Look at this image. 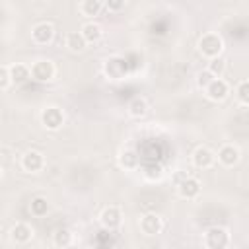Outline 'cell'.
Wrapping results in <instances>:
<instances>
[{
  "mask_svg": "<svg viewBox=\"0 0 249 249\" xmlns=\"http://www.w3.org/2000/svg\"><path fill=\"white\" fill-rule=\"evenodd\" d=\"M198 51L206 58H216L224 51V43H222V39H220L218 33H204L198 39Z\"/></svg>",
  "mask_w": 249,
  "mask_h": 249,
  "instance_id": "cell-1",
  "label": "cell"
},
{
  "mask_svg": "<svg viewBox=\"0 0 249 249\" xmlns=\"http://www.w3.org/2000/svg\"><path fill=\"white\" fill-rule=\"evenodd\" d=\"M204 245L210 249H222L230 245V233L224 228H210L204 235Z\"/></svg>",
  "mask_w": 249,
  "mask_h": 249,
  "instance_id": "cell-2",
  "label": "cell"
},
{
  "mask_svg": "<svg viewBox=\"0 0 249 249\" xmlns=\"http://www.w3.org/2000/svg\"><path fill=\"white\" fill-rule=\"evenodd\" d=\"M103 72L111 80H121L126 74V60L121 56H109L103 64Z\"/></svg>",
  "mask_w": 249,
  "mask_h": 249,
  "instance_id": "cell-3",
  "label": "cell"
},
{
  "mask_svg": "<svg viewBox=\"0 0 249 249\" xmlns=\"http://www.w3.org/2000/svg\"><path fill=\"white\" fill-rule=\"evenodd\" d=\"M31 78L37 82H51L54 78V64L51 60H37L31 66Z\"/></svg>",
  "mask_w": 249,
  "mask_h": 249,
  "instance_id": "cell-4",
  "label": "cell"
},
{
  "mask_svg": "<svg viewBox=\"0 0 249 249\" xmlns=\"http://www.w3.org/2000/svg\"><path fill=\"white\" fill-rule=\"evenodd\" d=\"M41 123L49 130H58L64 123V115L58 107H45L41 113Z\"/></svg>",
  "mask_w": 249,
  "mask_h": 249,
  "instance_id": "cell-5",
  "label": "cell"
},
{
  "mask_svg": "<svg viewBox=\"0 0 249 249\" xmlns=\"http://www.w3.org/2000/svg\"><path fill=\"white\" fill-rule=\"evenodd\" d=\"M204 91H206V97H208L210 101H222V99L228 97V93H230V86H228L226 80H222V78H214V80L204 88Z\"/></svg>",
  "mask_w": 249,
  "mask_h": 249,
  "instance_id": "cell-6",
  "label": "cell"
},
{
  "mask_svg": "<svg viewBox=\"0 0 249 249\" xmlns=\"http://www.w3.org/2000/svg\"><path fill=\"white\" fill-rule=\"evenodd\" d=\"M21 167H23L27 173H37V171H41V169L45 167V158H43V154L37 152V150L25 152L23 158H21Z\"/></svg>",
  "mask_w": 249,
  "mask_h": 249,
  "instance_id": "cell-7",
  "label": "cell"
},
{
  "mask_svg": "<svg viewBox=\"0 0 249 249\" xmlns=\"http://www.w3.org/2000/svg\"><path fill=\"white\" fill-rule=\"evenodd\" d=\"M214 161H216V154L206 146H198L193 152V163L198 169H208V167L214 165Z\"/></svg>",
  "mask_w": 249,
  "mask_h": 249,
  "instance_id": "cell-8",
  "label": "cell"
},
{
  "mask_svg": "<svg viewBox=\"0 0 249 249\" xmlns=\"http://www.w3.org/2000/svg\"><path fill=\"white\" fill-rule=\"evenodd\" d=\"M31 37H33L35 43H39V45H47V43H51L53 37H54V27H53L51 23H47V21L37 23V25L31 29Z\"/></svg>",
  "mask_w": 249,
  "mask_h": 249,
  "instance_id": "cell-9",
  "label": "cell"
},
{
  "mask_svg": "<svg viewBox=\"0 0 249 249\" xmlns=\"http://www.w3.org/2000/svg\"><path fill=\"white\" fill-rule=\"evenodd\" d=\"M177 191H179V195H181L183 198H195V196H198V193H200V183H198V179H195V177H183V179L177 183Z\"/></svg>",
  "mask_w": 249,
  "mask_h": 249,
  "instance_id": "cell-10",
  "label": "cell"
},
{
  "mask_svg": "<svg viewBox=\"0 0 249 249\" xmlns=\"http://www.w3.org/2000/svg\"><path fill=\"white\" fill-rule=\"evenodd\" d=\"M121 210L117 208V206H107V208H103L101 210V216H99V220H101V224H103V228L105 230H115V228H119L121 226Z\"/></svg>",
  "mask_w": 249,
  "mask_h": 249,
  "instance_id": "cell-11",
  "label": "cell"
},
{
  "mask_svg": "<svg viewBox=\"0 0 249 249\" xmlns=\"http://www.w3.org/2000/svg\"><path fill=\"white\" fill-rule=\"evenodd\" d=\"M218 161L226 167H233L239 161V150L233 144H226L218 150Z\"/></svg>",
  "mask_w": 249,
  "mask_h": 249,
  "instance_id": "cell-12",
  "label": "cell"
},
{
  "mask_svg": "<svg viewBox=\"0 0 249 249\" xmlns=\"http://www.w3.org/2000/svg\"><path fill=\"white\" fill-rule=\"evenodd\" d=\"M161 228H163V224H161V218L158 214H146L140 220V230L146 235H156L161 231Z\"/></svg>",
  "mask_w": 249,
  "mask_h": 249,
  "instance_id": "cell-13",
  "label": "cell"
},
{
  "mask_svg": "<svg viewBox=\"0 0 249 249\" xmlns=\"http://www.w3.org/2000/svg\"><path fill=\"white\" fill-rule=\"evenodd\" d=\"M82 35H84V39H86L88 43H97V41L101 39L103 31H101V25H99V23L88 21V23L82 25Z\"/></svg>",
  "mask_w": 249,
  "mask_h": 249,
  "instance_id": "cell-14",
  "label": "cell"
},
{
  "mask_svg": "<svg viewBox=\"0 0 249 249\" xmlns=\"http://www.w3.org/2000/svg\"><path fill=\"white\" fill-rule=\"evenodd\" d=\"M86 45H88V41L84 39L82 31H70V33L66 35V47H68L72 53H82V51L86 49Z\"/></svg>",
  "mask_w": 249,
  "mask_h": 249,
  "instance_id": "cell-15",
  "label": "cell"
},
{
  "mask_svg": "<svg viewBox=\"0 0 249 249\" xmlns=\"http://www.w3.org/2000/svg\"><path fill=\"white\" fill-rule=\"evenodd\" d=\"M10 74H12V82L14 84H25L31 78V68L25 64H12L10 66Z\"/></svg>",
  "mask_w": 249,
  "mask_h": 249,
  "instance_id": "cell-16",
  "label": "cell"
},
{
  "mask_svg": "<svg viewBox=\"0 0 249 249\" xmlns=\"http://www.w3.org/2000/svg\"><path fill=\"white\" fill-rule=\"evenodd\" d=\"M10 235H12V239L16 243H27L31 239V235H33V230L27 224H16L12 228V231H10Z\"/></svg>",
  "mask_w": 249,
  "mask_h": 249,
  "instance_id": "cell-17",
  "label": "cell"
},
{
  "mask_svg": "<svg viewBox=\"0 0 249 249\" xmlns=\"http://www.w3.org/2000/svg\"><path fill=\"white\" fill-rule=\"evenodd\" d=\"M128 113H130L132 117H136V119L144 117V115L148 113V101H146L144 97H134V99L128 103Z\"/></svg>",
  "mask_w": 249,
  "mask_h": 249,
  "instance_id": "cell-18",
  "label": "cell"
},
{
  "mask_svg": "<svg viewBox=\"0 0 249 249\" xmlns=\"http://www.w3.org/2000/svg\"><path fill=\"white\" fill-rule=\"evenodd\" d=\"M119 161H121V165H123L124 169H136V167H138V154H136L134 150H124V152L121 154Z\"/></svg>",
  "mask_w": 249,
  "mask_h": 249,
  "instance_id": "cell-19",
  "label": "cell"
},
{
  "mask_svg": "<svg viewBox=\"0 0 249 249\" xmlns=\"http://www.w3.org/2000/svg\"><path fill=\"white\" fill-rule=\"evenodd\" d=\"M31 214L33 216H45L47 212H49V202H47V198H43V196H35L33 200H31Z\"/></svg>",
  "mask_w": 249,
  "mask_h": 249,
  "instance_id": "cell-20",
  "label": "cell"
},
{
  "mask_svg": "<svg viewBox=\"0 0 249 249\" xmlns=\"http://www.w3.org/2000/svg\"><path fill=\"white\" fill-rule=\"evenodd\" d=\"M80 10H82V14H84L86 18H93V16L99 14L101 2H99V0H84L82 6H80Z\"/></svg>",
  "mask_w": 249,
  "mask_h": 249,
  "instance_id": "cell-21",
  "label": "cell"
},
{
  "mask_svg": "<svg viewBox=\"0 0 249 249\" xmlns=\"http://www.w3.org/2000/svg\"><path fill=\"white\" fill-rule=\"evenodd\" d=\"M54 245L56 247H68L70 243H72V233L68 231V230H64V228H60V230H56V233H54Z\"/></svg>",
  "mask_w": 249,
  "mask_h": 249,
  "instance_id": "cell-22",
  "label": "cell"
},
{
  "mask_svg": "<svg viewBox=\"0 0 249 249\" xmlns=\"http://www.w3.org/2000/svg\"><path fill=\"white\" fill-rule=\"evenodd\" d=\"M235 95L243 105H249V80H243L235 88Z\"/></svg>",
  "mask_w": 249,
  "mask_h": 249,
  "instance_id": "cell-23",
  "label": "cell"
},
{
  "mask_svg": "<svg viewBox=\"0 0 249 249\" xmlns=\"http://www.w3.org/2000/svg\"><path fill=\"white\" fill-rule=\"evenodd\" d=\"M224 68H226V62L220 58V56H216V58H210V64H208V70L216 76V78H220L222 76V72H224Z\"/></svg>",
  "mask_w": 249,
  "mask_h": 249,
  "instance_id": "cell-24",
  "label": "cell"
},
{
  "mask_svg": "<svg viewBox=\"0 0 249 249\" xmlns=\"http://www.w3.org/2000/svg\"><path fill=\"white\" fill-rule=\"evenodd\" d=\"M12 84V74H10V66L2 64L0 66V88L2 89H8Z\"/></svg>",
  "mask_w": 249,
  "mask_h": 249,
  "instance_id": "cell-25",
  "label": "cell"
},
{
  "mask_svg": "<svg viewBox=\"0 0 249 249\" xmlns=\"http://www.w3.org/2000/svg\"><path fill=\"white\" fill-rule=\"evenodd\" d=\"M214 78H216V76H214V74H212V72H210V70L206 68V70L198 72V76H196V84H198V86H200V88L204 89V88H206V86H208V84H210V82H212Z\"/></svg>",
  "mask_w": 249,
  "mask_h": 249,
  "instance_id": "cell-26",
  "label": "cell"
},
{
  "mask_svg": "<svg viewBox=\"0 0 249 249\" xmlns=\"http://www.w3.org/2000/svg\"><path fill=\"white\" fill-rule=\"evenodd\" d=\"M124 4H126V0H105V8L109 12H121L124 8Z\"/></svg>",
  "mask_w": 249,
  "mask_h": 249,
  "instance_id": "cell-27",
  "label": "cell"
},
{
  "mask_svg": "<svg viewBox=\"0 0 249 249\" xmlns=\"http://www.w3.org/2000/svg\"><path fill=\"white\" fill-rule=\"evenodd\" d=\"M144 175H146L148 179H160V177H161V167H160V165H150V167H146Z\"/></svg>",
  "mask_w": 249,
  "mask_h": 249,
  "instance_id": "cell-28",
  "label": "cell"
}]
</instances>
